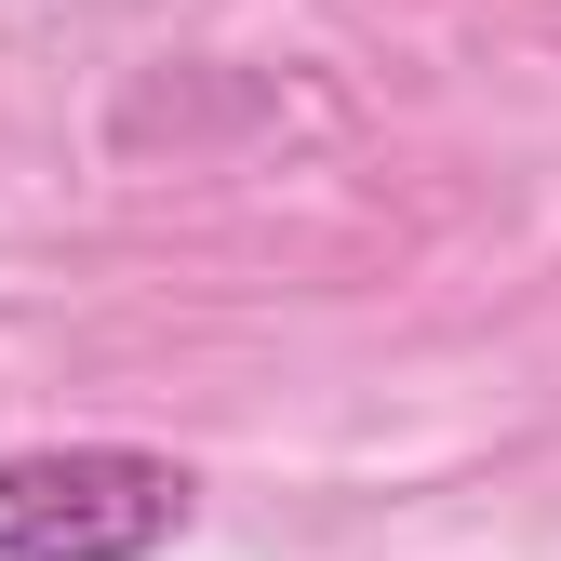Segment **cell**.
<instances>
[{
    "instance_id": "1",
    "label": "cell",
    "mask_w": 561,
    "mask_h": 561,
    "mask_svg": "<svg viewBox=\"0 0 561 561\" xmlns=\"http://www.w3.org/2000/svg\"><path fill=\"white\" fill-rule=\"evenodd\" d=\"M201 508L174 455L134 442H41L0 455V561H161Z\"/></svg>"
}]
</instances>
